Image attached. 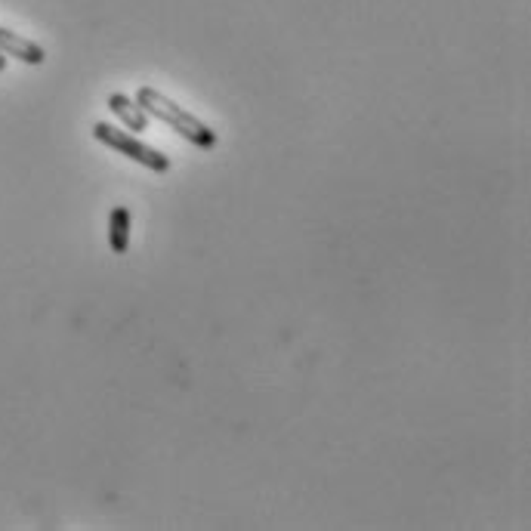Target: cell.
<instances>
[{
  "label": "cell",
  "mask_w": 531,
  "mask_h": 531,
  "mask_svg": "<svg viewBox=\"0 0 531 531\" xmlns=\"http://www.w3.org/2000/svg\"><path fill=\"white\" fill-rule=\"evenodd\" d=\"M130 229H133V217H130V207L118 204L112 210V217H109V247H112V254H127L130 251Z\"/></svg>",
  "instance_id": "5b68a950"
},
{
  "label": "cell",
  "mask_w": 531,
  "mask_h": 531,
  "mask_svg": "<svg viewBox=\"0 0 531 531\" xmlns=\"http://www.w3.org/2000/svg\"><path fill=\"white\" fill-rule=\"evenodd\" d=\"M109 109H112V115L115 118H121V124L130 130V133H143V130H149V115H146V109L139 105L133 96H127V93H112L109 96Z\"/></svg>",
  "instance_id": "277c9868"
},
{
  "label": "cell",
  "mask_w": 531,
  "mask_h": 531,
  "mask_svg": "<svg viewBox=\"0 0 531 531\" xmlns=\"http://www.w3.org/2000/svg\"><path fill=\"white\" fill-rule=\"evenodd\" d=\"M93 139H96V143H102V146L115 149L118 155H124V158H130L136 164H143L146 170H155V173H167L170 170V158L164 152H158V149H152L146 143H139L130 130H118L109 121H96L93 124Z\"/></svg>",
  "instance_id": "7a4b0ae2"
},
{
  "label": "cell",
  "mask_w": 531,
  "mask_h": 531,
  "mask_svg": "<svg viewBox=\"0 0 531 531\" xmlns=\"http://www.w3.org/2000/svg\"><path fill=\"white\" fill-rule=\"evenodd\" d=\"M136 102L143 105L146 115L155 118L158 124H167L173 133H180L186 143H192L195 149H217V130H210L204 121H198L192 112H186L183 105H176L173 99H167L161 90L155 87H139L136 90Z\"/></svg>",
  "instance_id": "6da1fadb"
},
{
  "label": "cell",
  "mask_w": 531,
  "mask_h": 531,
  "mask_svg": "<svg viewBox=\"0 0 531 531\" xmlns=\"http://www.w3.org/2000/svg\"><path fill=\"white\" fill-rule=\"evenodd\" d=\"M4 68H7V56H4V53H0V72H4Z\"/></svg>",
  "instance_id": "8992f818"
},
{
  "label": "cell",
  "mask_w": 531,
  "mask_h": 531,
  "mask_svg": "<svg viewBox=\"0 0 531 531\" xmlns=\"http://www.w3.org/2000/svg\"><path fill=\"white\" fill-rule=\"evenodd\" d=\"M0 53H4L7 59H19L25 65H44V59H47L41 44L22 38V34H16L10 28H0Z\"/></svg>",
  "instance_id": "3957f363"
}]
</instances>
